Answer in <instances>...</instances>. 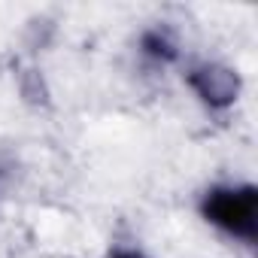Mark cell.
Instances as JSON below:
<instances>
[{
    "label": "cell",
    "instance_id": "cell-1",
    "mask_svg": "<svg viewBox=\"0 0 258 258\" xmlns=\"http://www.w3.org/2000/svg\"><path fill=\"white\" fill-rule=\"evenodd\" d=\"M255 210L258 198L255 188H213L204 201V216L216 228H222L231 237H240L246 243L255 240Z\"/></svg>",
    "mask_w": 258,
    "mask_h": 258
},
{
    "label": "cell",
    "instance_id": "cell-2",
    "mask_svg": "<svg viewBox=\"0 0 258 258\" xmlns=\"http://www.w3.org/2000/svg\"><path fill=\"white\" fill-rule=\"evenodd\" d=\"M204 73V85H201V94L213 103H228L237 91V79L231 73H219V70H201Z\"/></svg>",
    "mask_w": 258,
    "mask_h": 258
}]
</instances>
